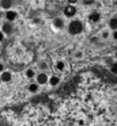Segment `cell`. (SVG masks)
<instances>
[{
    "instance_id": "obj_8",
    "label": "cell",
    "mask_w": 117,
    "mask_h": 126,
    "mask_svg": "<svg viewBox=\"0 0 117 126\" xmlns=\"http://www.w3.org/2000/svg\"><path fill=\"white\" fill-rule=\"evenodd\" d=\"M59 81H60V79H59L57 76H53V77L50 79V84H52V85H57V84H59Z\"/></svg>"
},
{
    "instance_id": "obj_13",
    "label": "cell",
    "mask_w": 117,
    "mask_h": 126,
    "mask_svg": "<svg viewBox=\"0 0 117 126\" xmlns=\"http://www.w3.org/2000/svg\"><path fill=\"white\" fill-rule=\"evenodd\" d=\"M109 26H110V27L113 29V30H116V18H113V19H112L110 22H109Z\"/></svg>"
},
{
    "instance_id": "obj_10",
    "label": "cell",
    "mask_w": 117,
    "mask_h": 126,
    "mask_svg": "<svg viewBox=\"0 0 117 126\" xmlns=\"http://www.w3.org/2000/svg\"><path fill=\"white\" fill-rule=\"evenodd\" d=\"M0 6H1L3 8H10V7H11V1H1Z\"/></svg>"
},
{
    "instance_id": "obj_11",
    "label": "cell",
    "mask_w": 117,
    "mask_h": 126,
    "mask_svg": "<svg viewBox=\"0 0 117 126\" xmlns=\"http://www.w3.org/2000/svg\"><path fill=\"white\" fill-rule=\"evenodd\" d=\"M54 26H56V27H63V20L61 19H54Z\"/></svg>"
},
{
    "instance_id": "obj_16",
    "label": "cell",
    "mask_w": 117,
    "mask_h": 126,
    "mask_svg": "<svg viewBox=\"0 0 117 126\" xmlns=\"http://www.w3.org/2000/svg\"><path fill=\"white\" fill-rule=\"evenodd\" d=\"M3 37H4V35H3V33L0 31V41H3Z\"/></svg>"
},
{
    "instance_id": "obj_1",
    "label": "cell",
    "mask_w": 117,
    "mask_h": 126,
    "mask_svg": "<svg viewBox=\"0 0 117 126\" xmlns=\"http://www.w3.org/2000/svg\"><path fill=\"white\" fill-rule=\"evenodd\" d=\"M82 23L79 22V20H72L70 25V33L71 34H79L82 31Z\"/></svg>"
},
{
    "instance_id": "obj_2",
    "label": "cell",
    "mask_w": 117,
    "mask_h": 126,
    "mask_svg": "<svg viewBox=\"0 0 117 126\" xmlns=\"http://www.w3.org/2000/svg\"><path fill=\"white\" fill-rule=\"evenodd\" d=\"M64 14H65V16H73L76 14V8L73 6H67L64 8Z\"/></svg>"
},
{
    "instance_id": "obj_5",
    "label": "cell",
    "mask_w": 117,
    "mask_h": 126,
    "mask_svg": "<svg viewBox=\"0 0 117 126\" xmlns=\"http://www.w3.org/2000/svg\"><path fill=\"white\" fill-rule=\"evenodd\" d=\"M11 31H12V26H11L10 23H5V25H3V31H1V33L10 34Z\"/></svg>"
},
{
    "instance_id": "obj_9",
    "label": "cell",
    "mask_w": 117,
    "mask_h": 126,
    "mask_svg": "<svg viewBox=\"0 0 117 126\" xmlns=\"http://www.w3.org/2000/svg\"><path fill=\"white\" fill-rule=\"evenodd\" d=\"M56 69H59V71H63V69H64V63H63V61H59V63H56Z\"/></svg>"
},
{
    "instance_id": "obj_7",
    "label": "cell",
    "mask_w": 117,
    "mask_h": 126,
    "mask_svg": "<svg viewBox=\"0 0 117 126\" xmlns=\"http://www.w3.org/2000/svg\"><path fill=\"white\" fill-rule=\"evenodd\" d=\"M16 18V12H14V11H8L7 12V19L8 20H14Z\"/></svg>"
},
{
    "instance_id": "obj_4",
    "label": "cell",
    "mask_w": 117,
    "mask_h": 126,
    "mask_svg": "<svg viewBox=\"0 0 117 126\" xmlns=\"http://www.w3.org/2000/svg\"><path fill=\"white\" fill-rule=\"evenodd\" d=\"M99 18H101V15L98 14V12H93V14H90L89 20H90V22H93V23H95V22L99 20Z\"/></svg>"
},
{
    "instance_id": "obj_15",
    "label": "cell",
    "mask_w": 117,
    "mask_h": 126,
    "mask_svg": "<svg viewBox=\"0 0 117 126\" xmlns=\"http://www.w3.org/2000/svg\"><path fill=\"white\" fill-rule=\"evenodd\" d=\"M102 37H103V38H108V37H109V34H108V31H103V34H102Z\"/></svg>"
},
{
    "instance_id": "obj_3",
    "label": "cell",
    "mask_w": 117,
    "mask_h": 126,
    "mask_svg": "<svg viewBox=\"0 0 117 126\" xmlns=\"http://www.w3.org/2000/svg\"><path fill=\"white\" fill-rule=\"evenodd\" d=\"M37 80H38V84H45V83L48 81V76H46L45 73H40L37 76Z\"/></svg>"
},
{
    "instance_id": "obj_14",
    "label": "cell",
    "mask_w": 117,
    "mask_h": 126,
    "mask_svg": "<svg viewBox=\"0 0 117 126\" xmlns=\"http://www.w3.org/2000/svg\"><path fill=\"white\" fill-rule=\"evenodd\" d=\"M26 75H27V77H33V76H34V72H33L31 69H29V71H27V73H26Z\"/></svg>"
},
{
    "instance_id": "obj_6",
    "label": "cell",
    "mask_w": 117,
    "mask_h": 126,
    "mask_svg": "<svg viewBox=\"0 0 117 126\" xmlns=\"http://www.w3.org/2000/svg\"><path fill=\"white\" fill-rule=\"evenodd\" d=\"M1 80L3 81H10L11 80V73L10 72H3L1 73Z\"/></svg>"
},
{
    "instance_id": "obj_12",
    "label": "cell",
    "mask_w": 117,
    "mask_h": 126,
    "mask_svg": "<svg viewBox=\"0 0 117 126\" xmlns=\"http://www.w3.org/2000/svg\"><path fill=\"white\" fill-rule=\"evenodd\" d=\"M29 90L31 91V92H37V90H38V85H37V84H30Z\"/></svg>"
},
{
    "instance_id": "obj_17",
    "label": "cell",
    "mask_w": 117,
    "mask_h": 126,
    "mask_svg": "<svg viewBox=\"0 0 117 126\" xmlns=\"http://www.w3.org/2000/svg\"><path fill=\"white\" fill-rule=\"evenodd\" d=\"M3 71V64H0V72Z\"/></svg>"
}]
</instances>
